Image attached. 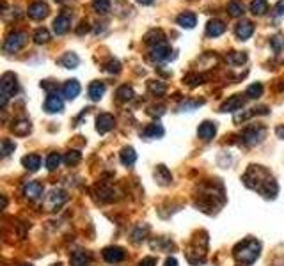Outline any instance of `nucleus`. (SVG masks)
Returning <instances> with one entry per match:
<instances>
[{"instance_id":"nucleus-1","label":"nucleus","mask_w":284,"mask_h":266,"mask_svg":"<svg viewBox=\"0 0 284 266\" xmlns=\"http://www.w3.org/2000/svg\"><path fill=\"white\" fill-rule=\"evenodd\" d=\"M244 183L248 188H252L257 194L266 197V199H274L279 192V186H277L275 179L261 165H250L247 172L244 174Z\"/></svg>"},{"instance_id":"nucleus-2","label":"nucleus","mask_w":284,"mask_h":266,"mask_svg":"<svg viewBox=\"0 0 284 266\" xmlns=\"http://www.w3.org/2000/svg\"><path fill=\"white\" fill-rule=\"evenodd\" d=\"M259 250H261V245L256 239H245L238 247L235 248V257L240 265L250 266L257 257H259Z\"/></svg>"},{"instance_id":"nucleus-3","label":"nucleus","mask_w":284,"mask_h":266,"mask_svg":"<svg viewBox=\"0 0 284 266\" xmlns=\"http://www.w3.org/2000/svg\"><path fill=\"white\" fill-rule=\"evenodd\" d=\"M0 93H2V106L7 105V100L11 96L18 93V82H16V75L13 73H4L2 76V82H0Z\"/></svg>"},{"instance_id":"nucleus-4","label":"nucleus","mask_w":284,"mask_h":266,"mask_svg":"<svg viewBox=\"0 0 284 266\" xmlns=\"http://www.w3.org/2000/svg\"><path fill=\"white\" fill-rule=\"evenodd\" d=\"M266 130L259 124H252V126H247V128L242 132V142L245 146H256L265 138Z\"/></svg>"},{"instance_id":"nucleus-5","label":"nucleus","mask_w":284,"mask_h":266,"mask_svg":"<svg viewBox=\"0 0 284 266\" xmlns=\"http://www.w3.org/2000/svg\"><path fill=\"white\" fill-rule=\"evenodd\" d=\"M27 43V34L25 32H11L4 41V52L7 53H16L18 50L23 48V44Z\"/></svg>"},{"instance_id":"nucleus-6","label":"nucleus","mask_w":284,"mask_h":266,"mask_svg":"<svg viewBox=\"0 0 284 266\" xmlns=\"http://www.w3.org/2000/svg\"><path fill=\"white\" fill-rule=\"evenodd\" d=\"M68 200V194L62 188H53L48 195H46V199H44V206L48 211H55L62 206V204Z\"/></svg>"},{"instance_id":"nucleus-7","label":"nucleus","mask_w":284,"mask_h":266,"mask_svg":"<svg viewBox=\"0 0 284 266\" xmlns=\"http://www.w3.org/2000/svg\"><path fill=\"white\" fill-rule=\"evenodd\" d=\"M62 108H64V101H62V98L57 93H52L46 96V100H44V110L48 112V114H57Z\"/></svg>"},{"instance_id":"nucleus-8","label":"nucleus","mask_w":284,"mask_h":266,"mask_svg":"<svg viewBox=\"0 0 284 266\" xmlns=\"http://www.w3.org/2000/svg\"><path fill=\"white\" fill-rule=\"evenodd\" d=\"M245 105V98L242 94H235V96L227 98L226 101L222 103L220 106V112H236V110H242Z\"/></svg>"},{"instance_id":"nucleus-9","label":"nucleus","mask_w":284,"mask_h":266,"mask_svg":"<svg viewBox=\"0 0 284 266\" xmlns=\"http://www.w3.org/2000/svg\"><path fill=\"white\" fill-rule=\"evenodd\" d=\"M115 126V119H114V115L110 114H100L96 117V130L98 133H108L112 128Z\"/></svg>"},{"instance_id":"nucleus-10","label":"nucleus","mask_w":284,"mask_h":266,"mask_svg":"<svg viewBox=\"0 0 284 266\" xmlns=\"http://www.w3.org/2000/svg\"><path fill=\"white\" fill-rule=\"evenodd\" d=\"M103 259L106 263H121L126 257V252H124L121 247H106L103 248Z\"/></svg>"},{"instance_id":"nucleus-11","label":"nucleus","mask_w":284,"mask_h":266,"mask_svg":"<svg viewBox=\"0 0 284 266\" xmlns=\"http://www.w3.org/2000/svg\"><path fill=\"white\" fill-rule=\"evenodd\" d=\"M48 5L44 4V2H34V4L29 5V9H27V13H29V16L32 18V20H43V18L48 16Z\"/></svg>"},{"instance_id":"nucleus-12","label":"nucleus","mask_w":284,"mask_h":266,"mask_svg":"<svg viewBox=\"0 0 284 266\" xmlns=\"http://www.w3.org/2000/svg\"><path fill=\"white\" fill-rule=\"evenodd\" d=\"M171 46H169L167 43L165 44H158V46H153L151 48V59L153 61H156V62H164V61H169L171 59Z\"/></svg>"},{"instance_id":"nucleus-13","label":"nucleus","mask_w":284,"mask_h":266,"mask_svg":"<svg viewBox=\"0 0 284 266\" xmlns=\"http://www.w3.org/2000/svg\"><path fill=\"white\" fill-rule=\"evenodd\" d=\"M25 195L29 197L31 200H37V199H41L43 197V185L41 183H37V181H29L25 185Z\"/></svg>"},{"instance_id":"nucleus-14","label":"nucleus","mask_w":284,"mask_h":266,"mask_svg":"<svg viewBox=\"0 0 284 266\" xmlns=\"http://www.w3.org/2000/svg\"><path fill=\"white\" fill-rule=\"evenodd\" d=\"M71 266H93V257H91L89 252L76 250L71 256Z\"/></svg>"},{"instance_id":"nucleus-15","label":"nucleus","mask_w":284,"mask_h":266,"mask_svg":"<svg viewBox=\"0 0 284 266\" xmlns=\"http://www.w3.org/2000/svg\"><path fill=\"white\" fill-rule=\"evenodd\" d=\"M80 94V84L78 80H68L66 84L62 85V96L66 100H75Z\"/></svg>"},{"instance_id":"nucleus-16","label":"nucleus","mask_w":284,"mask_h":266,"mask_svg":"<svg viewBox=\"0 0 284 266\" xmlns=\"http://www.w3.org/2000/svg\"><path fill=\"white\" fill-rule=\"evenodd\" d=\"M215 133H217V126H215V123H212V121H204L199 126V130H197V135H199V138H203V140H212V138L215 137Z\"/></svg>"},{"instance_id":"nucleus-17","label":"nucleus","mask_w":284,"mask_h":266,"mask_svg":"<svg viewBox=\"0 0 284 266\" xmlns=\"http://www.w3.org/2000/svg\"><path fill=\"white\" fill-rule=\"evenodd\" d=\"M70 25H71V18L68 16V14H59V16L53 20V32L61 35L70 31Z\"/></svg>"},{"instance_id":"nucleus-18","label":"nucleus","mask_w":284,"mask_h":266,"mask_svg":"<svg viewBox=\"0 0 284 266\" xmlns=\"http://www.w3.org/2000/svg\"><path fill=\"white\" fill-rule=\"evenodd\" d=\"M252 34H254V25L248 22V20H242V22L236 25V35H238L242 41L248 39Z\"/></svg>"},{"instance_id":"nucleus-19","label":"nucleus","mask_w":284,"mask_h":266,"mask_svg":"<svg viewBox=\"0 0 284 266\" xmlns=\"http://www.w3.org/2000/svg\"><path fill=\"white\" fill-rule=\"evenodd\" d=\"M226 32V25H224V22H220V20H210L208 25H206V34L210 35V37H218V35H222Z\"/></svg>"},{"instance_id":"nucleus-20","label":"nucleus","mask_w":284,"mask_h":266,"mask_svg":"<svg viewBox=\"0 0 284 266\" xmlns=\"http://www.w3.org/2000/svg\"><path fill=\"white\" fill-rule=\"evenodd\" d=\"M155 179L158 185L165 186V185H171L173 176H171V172H169V168L165 167V165H158V167L155 168Z\"/></svg>"},{"instance_id":"nucleus-21","label":"nucleus","mask_w":284,"mask_h":266,"mask_svg":"<svg viewBox=\"0 0 284 266\" xmlns=\"http://www.w3.org/2000/svg\"><path fill=\"white\" fill-rule=\"evenodd\" d=\"M176 22H178V25L183 27V29H194L195 23H197V18H195L194 13L185 11V13H181L176 18Z\"/></svg>"},{"instance_id":"nucleus-22","label":"nucleus","mask_w":284,"mask_h":266,"mask_svg":"<svg viewBox=\"0 0 284 266\" xmlns=\"http://www.w3.org/2000/svg\"><path fill=\"white\" fill-rule=\"evenodd\" d=\"M11 130H13V133L14 135H18V137H25V135L31 133L32 126L27 119H20V121H16V123H13Z\"/></svg>"},{"instance_id":"nucleus-23","label":"nucleus","mask_w":284,"mask_h":266,"mask_svg":"<svg viewBox=\"0 0 284 266\" xmlns=\"http://www.w3.org/2000/svg\"><path fill=\"white\" fill-rule=\"evenodd\" d=\"M105 94V84L103 82H93V84L89 85V98L93 100V101H100Z\"/></svg>"},{"instance_id":"nucleus-24","label":"nucleus","mask_w":284,"mask_h":266,"mask_svg":"<svg viewBox=\"0 0 284 266\" xmlns=\"http://www.w3.org/2000/svg\"><path fill=\"white\" fill-rule=\"evenodd\" d=\"M59 64H61V66H64V67H68V69H73V67H76L80 64V59H78V55H76V53L68 52V53H64L61 59H59Z\"/></svg>"},{"instance_id":"nucleus-25","label":"nucleus","mask_w":284,"mask_h":266,"mask_svg":"<svg viewBox=\"0 0 284 266\" xmlns=\"http://www.w3.org/2000/svg\"><path fill=\"white\" fill-rule=\"evenodd\" d=\"M22 164L27 170H31V172H36L37 168L41 167V158L37 155H27L22 158Z\"/></svg>"},{"instance_id":"nucleus-26","label":"nucleus","mask_w":284,"mask_h":266,"mask_svg":"<svg viewBox=\"0 0 284 266\" xmlns=\"http://www.w3.org/2000/svg\"><path fill=\"white\" fill-rule=\"evenodd\" d=\"M146 43L151 44V48L153 46H158V44H165V34L162 31H151L149 34H146Z\"/></svg>"},{"instance_id":"nucleus-27","label":"nucleus","mask_w":284,"mask_h":266,"mask_svg":"<svg viewBox=\"0 0 284 266\" xmlns=\"http://www.w3.org/2000/svg\"><path fill=\"white\" fill-rule=\"evenodd\" d=\"M162 135H164V128H162V124L160 123L149 124V126L142 132V137L144 138H156V137H162Z\"/></svg>"},{"instance_id":"nucleus-28","label":"nucleus","mask_w":284,"mask_h":266,"mask_svg":"<svg viewBox=\"0 0 284 266\" xmlns=\"http://www.w3.org/2000/svg\"><path fill=\"white\" fill-rule=\"evenodd\" d=\"M121 162H123V165H126V167H132V165L137 162V153H135V149H133V147H124V149L121 151Z\"/></svg>"},{"instance_id":"nucleus-29","label":"nucleus","mask_w":284,"mask_h":266,"mask_svg":"<svg viewBox=\"0 0 284 266\" xmlns=\"http://www.w3.org/2000/svg\"><path fill=\"white\" fill-rule=\"evenodd\" d=\"M248 9H250V13L256 14V16H263V14L268 11V2H266V0H252L250 5H248Z\"/></svg>"},{"instance_id":"nucleus-30","label":"nucleus","mask_w":284,"mask_h":266,"mask_svg":"<svg viewBox=\"0 0 284 266\" xmlns=\"http://www.w3.org/2000/svg\"><path fill=\"white\" fill-rule=\"evenodd\" d=\"M227 13H229V16L238 18L245 13V5L240 0H231L229 4H227Z\"/></svg>"},{"instance_id":"nucleus-31","label":"nucleus","mask_w":284,"mask_h":266,"mask_svg":"<svg viewBox=\"0 0 284 266\" xmlns=\"http://www.w3.org/2000/svg\"><path fill=\"white\" fill-rule=\"evenodd\" d=\"M147 89H149L155 96H162L167 87H165V84L164 82H160V80H149V82H147Z\"/></svg>"},{"instance_id":"nucleus-32","label":"nucleus","mask_w":284,"mask_h":266,"mask_svg":"<svg viewBox=\"0 0 284 266\" xmlns=\"http://www.w3.org/2000/svg\"><path fill=\"white\" fill-rule=\"evenodd\" d=\"M115 96H117L119 101H130V100L133 98V89L128 87V85H121V87L117 89Z\"/></svg>"},{"instance_id":"nucleus-33","label":"nucleus","mask_w":284,"mask_h":266,"mask_svg":"<svg viewBox=\"0 0 284 266\" xmlns=\"http://www.w3.org/2000/svg\"><path fill=\"white\" fill-rule=\"evenodd\" d=\"M227 59H229L231 64L242 66V64H245V62H247V53H245V52H231Z\"/></svg>"},{"instance_id":"nucleus-34","label":"nucleus","mask_w":284,"mask_h":266,"mask_svg":"<svg viewBox=\"0 0 284 266\" xmlns=\"http://www.w3.org/2000/svg\"><path fill=\"white\" fill-rule=\"evenodd\" d=\"M93 7L96 13L105 14L110 11V0H93Z\"/></svg>"},{"instance_id":"nucleus-35","label":"nucleus","mask_w":284,"mask_h":266,"mask_svg":"<svg viewBox=\"0 0 284 266\" xmlns=\"http://www.w3.org/2000/svg\"><path fill=\"white\" fill-rule=\"evenodd\" d=\"M247 96L252 98V100H257V98L263 96V85L259 84V82H256V84L248 85L247 87Z\"/></svg>"},{"instance_id":"nucleus-36","label":"nucleus","mask_w":284,"mask_h":266,"mask_svg":"<svg viewBox=\"0 0 284 266\" xmlns=\"http://www.w3.org/2000/svg\"><path fill=\"white\" fill-rule=\"evenodd\" d=\"M61 155L59 153H50L48 156H46V168L48 170H55V168L59 167V164H61Z\"/></svg>"},{"instance_id":"nucleus-37","label":"nucleus","mask_w":284,"mask_h":266,"mask_svg":"<svg viewBox=\"0 0 284 266\" xmlns=\"http://www.w3.org/2000/svg\"><path fill=\"white\" fill-rule=\"evenodd\" d=\"M270 46L275 53H279L284 50V37L281 34H275L274 37H270Z\"/></svg>"},{"instance_id":"nucleus-38","label":"nucleus","mask_w":284,"mask_h":266,"mask_svg":"<svg viewBox=\"0 0 284 266\" xmlns=\"http://www.w3.org/2000/svg\"><path fill=\"white\" fill-rule=\"evenodd\" d=\"M48 39H50V32L46 31V29H37V31L34 32V41L37 44H43V43H48Z\"/></svg>"},{"instance_id":"nucleus-39","label":"nucleus","mask_w":284,"mask_h":266,"mask_svg":"<svg viewBox=\"0 0 284 266\" xmlns=\"http://www.w3.org/2000/svg\"><path fill=\"white\" fill-rule=\"evenodd\" d=\"M14 149H16V144L13 140H9V138L2 140V156H9L11 153H14Z\"/></svg>"},{"instance_id":"nucleus-40","label":"nucleus","mask_w":284,"mask_h":266,"mask_svg":"<svg viewBox=\"0 0 284 266\" xmlns=\"http://www.w3.org/2000/svg\"><path fill=\"white\" fill-rule=\"evenodd\" d=\"M80 158H82V155H80L78 151H70V153L64 156V162H66V165H75L80 162Z\"/></svg>"},{"instance_id":"nucleus-41","label":"nucleus","mask_w":284,"mask_h":266,"mask_svg":"<svg viewBox=\"0 0 284 266\" xmlns=\"http://www.w3.org/2000/svg\"><path fill=\"white\" fill-rule=\"evenodd\" d=\"M147 231H149V227L147 226H139L137 229L133 231V234H132V238H133V241H142V239H144V236L147 234Z\"/></svg>"},{"instance_id":"nucleus-42","label":"nucleus","mask_w":284,"mask_h":266,"mask_svg":"<svg viewBox=\"0 0 284 266\" xmlns=\"http://www.w3.org/2000/svg\"><path fill=\"white\" fill-rule=\"evenodd\" d=\"M105 71L106 73H114V75H117L121 71V64H119V61H115V59H112L108 64L105 66Z\"/></svg>"},{"instance_id":"nucleus-43","label":"nucleus","mask_w":284,"mask_h":266,"mask_svg":"<svg viewBox=\"0 0 284 266\" xmlns=\"http://www.w3.org/2000/svg\"><path fill=\"white\" fill-rule=\"evenodd\" d=\"M203 76L201 75H186L185 76V82L188 85H192V87H194V85H199V84H203Z\"/></svg>"},{"instance_id":"nucleus-44","label":"nucleus","mask_w":284,"mask_h":266,"mask_svg":"<svg viewBox=\"0 0 284 266\" xmlns=\"http://www.w3.org/2000/svg\"><path fill=\"white\" fill-rule=\"evenodd\" d=\"M41 87L46 89L48 94H52L53 91H57V82H53V80H44V82H41Z\"/></svg>"},{"instance_id":"nucleus-45","label":"nucleus","mask_w":284,"mask_h":266,"mask_svg":"<svg viewBox=\"0 0 284 266\" xmlns=\"http://www.w3.org/2000/svg\"><path fill=\"white\" fill-rule=\"evenodd\" d=\"M201 105H203V101H186L179 106V110H192V108H197Z\"/></svg>"},{"instance_id":"nucleus-46","label":"nucleus","mask_w":284,"mask_h":266,"mask_svg":"<svg viewBox=\"0 0 284 266\" xmlns=\"http://www.w3.org/2000/svg\"><path fill=\"white\" fill-rule=\"evenodd\" d=\"M139 266H156V259L155 257H144V259L139 263Z\"/></svg>"},{"instance_id":"nucleus-47","label":"nucleus","mask_w":284,"mask_h":266,"mask_svg":"<svg viewBox=\"0 0 284 266\" xmlns=\"http://www.w3.org/2000/svg\"><path fill=\"white\" fill-rule=\"evenodd\" d=\"M275 13L284 14V0H279V2H277V5H275Z\"/></svg>"},{"instance_id":"nucleus-48","label":"nucleus","mask_w":284,"mask_h":266,"mask_svg":"<svg viewBox=\"0 0 284 266\" xmlns=\"http://www.w3.org/2000/svg\"><path fill=\"white\" fill-rule=\"evenodd\" d=\"M87 31H89L87 22H82V23H80V27H78V29H76V32H78V34H84V32H87Z\"/></svg>"},{"instance_id":"nucleus-49","label":"nucleus","mask_w":284,"mask_h":266,"mask_svg":"<svg viewBox=\"0 0 284 266\" xmlns=\"http://www.w3.org/2000/svg\"><path fill=\"white\" fill-rule=\"evenodd\" d=\"M165 266H178V261L174 257H169L167 261H165Z\"/></svg>"},{"instance_id":"nucleus-50","label":"nucleus","mask_w":284,"mask_h":266,"mask_svg":"<svg viewBox=\"0 0 284 266\" xmlns=\"http://www.w3.org/2000/svg\"><path fill=\"white\" fill-rule=\"evenodd\" d=\"M277 137L284 138V126H279V128H277Z\"/></svg>"},{"instance_id":"nucleus-51","label":"nucleus","mask_w":284,"mask_h":266,"mask_svg":"<svg viewBox=\"0 0 284 266\" xmlns=\"http://www.w3.org/2000/svg\"><path fill=\"white\" fill-rule=\"evenodd\" d=\"M139 4H142V5H149V4H153V0H137Z\"/></svg>"},{"instance_id":"nucleus-52","label":"nucleus","mask_w":284,"mask_h":266,"mask_svg":"<svg viewBox=\"0 0 284 266\" xmlns=\"http://www.w3.org/2000/svg\"><path fill=\"white\" fill-rule=\"evenodd\" d=\"M55 2H64V0H55Z\"/></svg>"},{"instance_id":"nucleus-53","label":"nucleus","mask_w":284,"mask_h":266,"mask_svg":"<svg viewBox=\"0 0 284 266\" xmlns=\"http://www.w3.org/2000/svg\"><path fill=\"white\" fill-rule=\"evenodd\" d=\"M52 266H62V265H52Z\"/></svg>"},{"instance_id":"nucleus-54","label":"nucleus","mask_w":284,"mask_h":266,"mask_svg":"<svg viewBox=\"0 0 284 266\" xmlns=\"http://www.w3.org/2000/svg\"><path fill=\"white\" fill-rule=\"evenodd\" d=\"M25 266H31V265H25Z\"/></svg>"}]
</instances>
